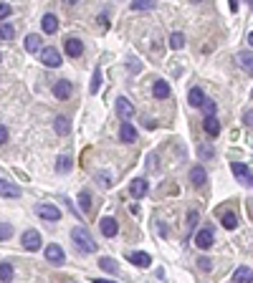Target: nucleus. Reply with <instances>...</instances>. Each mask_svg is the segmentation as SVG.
<instances>
[{"mask_svg": "<svg viewBox=\"0 0 253 283\" xmlns=\"http://www.w3.org/2000/svg\"><path fill=\"white\" fill-rule=\"evenodd\" d=\"M10 13H13V8H10L8 3H0V20H5Z\"/></svg>", "mask_w": 253, "mask_h": 283, "instance_id": "obj_37", "label": "nucleus"}, {"mask_svg": "<svg viewBox=\"0 0 253 283\" xmlns=\"http://www.w3.org/2000/svg\"><path fill=\"white\" fill-rule=\"evenodd\" d=\"M203 106H205V114H215V112H218V104H215V101H208V99H205Z\"/></svg>", "mask_w": 253, "mask_h": 283, "instance_id": "obj_38", "label": "nucleus"}, {"mask_svg": "<svg viewBox=\"0 0 253 283\" xmlns=\"http://www.w3.org/2000/svg\"><path fill=\"white\" fill-rule=\"evenodd\" d=\"M79 202H81V210H84V212L91 210V195H89V190H81V192H79Z\"/></svg>", "mask_w": 253, "mask_h": 283, "instance_id": "obj_29", "label": "nucleus"}, {"mask_svg": "<svg viewBox=\"0 0 253 283\" xmlns=\"http://www.w3.org/2000/svg\"><path fill=\"white\" fill-rule=\"evenodd\" d=\"M157 0H132V10H152Z\"/></svg>", "mask_w": 253, "mask_h": 283, "instance_id": "obj_28", "label": "nucleus"}, {"mask_svg": "<svg viewBox=\"0 0 253 283\" xmlns=\"http://www.w3.org/2000/svg\"><path fill=\"white\" fill-rule=\"evenodd\" d=\"M233 281H236V283H251V281H253V271L246 268V266H241V268H236Z\"/></svg>", "mask_w": 253, "mask_h": 283, "instance_id": "obj_22", "label": "nucleus"}, {"mask_svg": "<svg viewBox=\"0 0 253 283\" xmlns=\"http://www.w3.org/2000/svg\"><path fill=\"white\" fill-rule=\"evenodd\" d=\"M20 243H23V248L26 250H38L41 248V233L38 230H26L23 235H20Z\"/></svg>", "mask_w": 253, "mask_h": 283, "instance_id": "obj_4", "label": "nucleus"}, {"mask_svg": "<svg viewBox=\"0 0 253 283\" xmlns=\"http://www.w3.org/2000/svg\"><path fill=\"white\" fill-rule=\"evenodd\" d=\"M243 124H246V126H251V129H253V109H248V112H246V114H243Z\"/></svg>", "mask_w": 253, "mask_h": 283, "instance_id": "obj_39", "label": "nucleus"}, {"mask_svg": "<svg viewBox=\"0 0 253 283\" xmlns=\"http://www.w3.org/2000/svg\"><path fill=\"white\" fill-rule=\"evenodd\" d=\"M198 220H200V215H198L195 210H190V212H187V233H193V230L198 228Z\"/></svg>", "mask_w": 253, "mask_h": 283, "instance_id": "obj_33", "label": "nucleus"}, {"mask_svg": "<svg viewBox=\"0 0 253 283\" xmlns=\"http://www.w3.org/2000/svg\"><path fill=\"white\" fill-rule=\"evenodd\" d=\"M218 217H220V223L225 230H236L238 228V217L233 210H218Z\"/></svg>", "mask_w": 253, "mask_h": 283, "instance_id": "obj_11", "label": "nucleus"}, {"mask_svg": "<svg viewBox=\"0 0 253 283\" xmlns=\"http://www.w3.org/2000/svg\"><path fill=\"white\" fill-rule=\"evenodd\" d=\"M43 31H46L48 36L58 31V18H56L53 13H46V15H43Z\"/></svg>", "mask_w": 253, "mask_h": 283, "instance_id": "obj_24", "label": "nucleus"}, {"mask_svg": "<svg viewBox=\"0 0 253 283\" xmlns=\"http://www.w3.org/2000/svg\"><path fill=\"white\" fill-rule=\"evenodd\" d=\"M129 263H134L137 268H150L152 258H150V253H142V250H137V253H129Z\"/></svg>", "mask_w": 253, "mask_h": 283, "instance_id": "obj_18", "label": "nucleus"}, {"mask_svg": "<svg viewBox=\"0 0 253 283\" xmlns=\"http://www.w3.org/2000/svg\"><path fill=\"white\" fill-rule=\"evenodd\" d=\"M26 51H28V53H38V51H41V38H38L36 33L26 36Z\"/></svg>", "mask_w": 253, "mask_h": 283, "instance_id": "obj_26", "label": "nucleus"}, {"mask_svg": "<svg viewBox=\"0 0 253 283\" xmlns=\"http://www.w3.org/2000/svg\"><path fill=\"white\" fill-rule=\"evenodd\" d=\"M238 63H241V69H243L246 74H253V51L238 53Z\"/></svg>", "mask_w": 253, "mask_h": 283, "instance_id": "obj_21", "label": "nucleus"}, {"mask_svg": "<svg viewBox=\"0 0 253 283\" xmlns=\"http://www.w3.org/2000/svg\"><path fill=\"white\" fill-rule=\"evenodd\" d=\"M230 10H233V13L238 10V0H230Z\"/></svg>", "mask_w": 253, "mask_h": 283, "instance_id": "obj_45", "label": "nucleus"}, {"mask_svg": "<svg viewBox=\"0 0 253 283\" xmlns=\"http://www.w3.org/2000/svg\"><path fill=\"white\" fill-rule=\"evenodd\" d=\"M147 190H150V185H147V180H134L132 185H129V192H132V198L134 200H142L144 198V195H147Z\"/></svg>", "mask_w": 253, "mask_h": 283, "instance_id": "obj_17", "label": "nucleus"}, {"mask_svg": "<svg viewBox=\"0 0 253 283\" xmlns=\"http://www.w3.org/2000/svg\"><path fill=\"white\" fill-rule=\"evenodd\" d=\"M71 167H74V162H71L69 155L58 157V162H56V172H58V175H66V172H71Z\"/></svg>", "mask_w": 253, "mask_h": 283, "instance_id": "obj_25", "label": "nucleus"}, {"mask_svg": "<svg viewBox=\"0 0 253 283\" xmlns=\"http://www.w3.org/2000/svg\"><path fill=\"white\" fill-rule=\"evenodd\" d=\"M251 96H253V91H251Z\"/></svg>", "mask_w": 253, "mask_h": 283, "instance_id": "obj_47", "label": "nucleus"}, {"mask_svg": "<svg viewBox=\"0 0 253 283\" xmlns=\"http://www.w3.org/2000/svg\"><path fill=\"white\" fill-rule=\"evenodd\" d=\"M53 126H56V134H61V137H66V134L71 132V124H69V119H66V117H58Z\"/></svg>", "mask_w": 253, "mask_h": 283, "instance_id": "obj_27", "label": "nucleus"}, {"mask_svg": "<svg viewBox=\"0 0 253 283\" xmlns=\"http://www.w3.org/2000/svg\"><path fill=\"white\" fill-rule=\"evenodd\" d=\"M46 260H48V263H53V266H61L63 260H66V253H63L61 245L51 243V245H46Z\"/></svg>", "mask_w": 253, "mask_h": 283, "instance_id": "obj_5", "label": "nucleus"}, {"mask_svg": "<svg viewBox=\"0 0 253 283\" xmlns=\"http://www.w3.org/2000/svg\"><path fill=\"white\" fill-rule=\"evenodd\" d=\"M119 139H122L124 144H132V142H137V129L129 124V119H124V121H122V129H119Z\"/></svg>", "mask_w": 253, "mask_h": 283, "instance_id": "obj_7", "label": "nucleus"}, {"mask_svg": "<svg viewBox=\"0 0 253 283\" xmlns=\"http://www.w3.org/2000/svg\"><path fill=\"white\" fill-rule=\"evenodd\" d=\"M71 94H74V86H71V81H56V83H53V96H56V99L66 101Z\"/></svg>", "mask_w": 253, "mask_h": 283, "instance_id": "obj_8", "label": "nucleus"}, {"mask_svg": "<svg viewBox=\"0 0 253 283\" xmlns=\"http://www.w3.org/2000/svg\"><path fill=\"white\" fill-rule=\"evenodd\" d=\"M38 215L43 217V220H51V223L53 220H61V210L56 205H48V202L46 205H38Z\"/></svg>", "mask_w": 253, "mask_h": 283, "instance_id": "obj_13", "label": "nucleus"}, {"mask_svg": "<svg viewBox=\"0 0 253 283\" xmlns=\"http://www.w3.org/2000/svg\"><path fill=\"white\" fill-rule=\"evenodd\" d=\"M71 241H74V243H76V248H79V250H84V253H96V243H94V238L89 235V230H86V228L76 225V228L71 230Z\"/></svg>", "mask_w": 253, "mask_h": 283, "instance_id": "obj_1", "label": "nucleus"}, {"mask_svg": "<svg viewBox=\"0 0 253 283\" xmlns=\"http://www.w3.org/2000/svg\"><path fill=\"white\" fill-rule=\"evenodd\" d=\"M230 169H233V175H236V180H238V182H243V185L253 187V175H251L248 164H243V162H230Z\"/></svg>", "mask_w": 253, "mask_h": 283, "instance_id": "obj_2", "label": "nucleus"}, {"mask_svg": "<svg viewBox=\"0 0 253 283\" xmlns=\"http://www.w3.org/2000/svg\"><path fill=\"white\" fill-rule=\"evenodd\" d=\"M99 228H101V235H104V238H114V235L119 233V225H117L114 217H101Z\"/></svg>", "mask_w": 253, "mask_h": 283, "instance_id": "obj_12", "label": "nucleus"}, {"mask_svg": "<svg viewBox=\"0 0 253 283\" xmlns=\"http://www.w3.org/2000/svg\"><path fill=\"white\" fill-rule=\"evenodd\" d=\"M198 268L205 271V273H208V271H213V260H210L208 255H200V258H198Z\"/></svg>", "mask_w": 253, "mask_h": 283, "instance_id": "obj_34", "label": "nucleus"}, {"mask_svg": "<svg viewBox=\"0 0 253 283\" xmlns=\"http://www.w3.org/2000/svg\"><path fill=\"white\" fill-rule=\"evenodd\" d=\"M0 198H8V200H18L20 198V187L8 182V180H0Z\"/></svg>", "mask_w": 253, "mask_h": 283, "instance_id": "obj_10", "label": "nucleus"}, {"mask_svg": "<svg viewBox=\"0 0 253 283\" xmlns=\"http://www.w3.org/2000/svg\"><path fill=\"white\" fill-rule=\"evenodd\" d=\"M99 268L107 271V273H112V276H117V260L109 258V255H101V258H99Z\"/></svg>", "mask_w": 253, "mask_h": 283, "instance_id": "obj_23", "label": "nucleus"}, {"mask_svg": "<svg viewBox=\"0 0 253 283\" xmlns=\"http://www.w3.org/2000/svg\"><path fill=\"white\" fill-rule=\"evenodd\" d=\"M182 46H185V36H182V33H172V36H170V48L180 51Z\"/></svg>", "mask_w": 253, "mask_h": 283, "instance_id": "obj_32", "label": "nucleus"}, {"mask_svg": "<svg viewBox=\"0 0 253 283\" xmlns=\"http://www.w3.org/2000/svg\"><path fill=\"white\" fill-rule=\"evenodd\" d=\"M41 63L48 69H56V66H61V53L56 48H43L41 51Z\"/></svg>", "mask_w": 253, "mask_h": 283, "instance_id": "obj_6", "label": "nucleus"}, {"mask_svg": "<svg viewBox=\"0 0 253 283\" xmlns=\"http://www.w3.org/2000/svg\"><path fill=\"white\" fill-rule=\"evenodd\" d=\"M117 114H119L122 119H132V117H134V106L129 104V99H124V96L117 99Z\"/></svg>", "mask_w": 253, "mask_h": 283, "instance_id": "obj_15", "label": "nucleus"}, {"mask_svg": "<svg viewBox=\"0 0 253 283\" xmlns=\"http://www.w3.org/2000/svg\"><path fill=\"white\" fill-rule=\"evenodd\" d=\"M187 101H190V106H203V104H205V94H203L200 86H193V89H190Z\"/></svg>", "mask_w": 253, "mask_h": 283, "instance_id": "obj_19", "label": "nucleus"}, {"mask_svg": "<svg viewBox=\"0 0 253 283\" xmlns=\"http://www.w3.org/2000/svg\"><path fill=\"white\" fill-rule=\"evenodd\" d=\"M215 243V235H213V228H200L198 233H195V245L200 248V250H208L210 245Z\"/></svg>", "mask_w": 253, "mask_h": 283, "instance_id": "obj_3", "label": "nucleus"}, {"mask_svg": "<svg viewBox=\"0 0 253 283\" xmlns=\"http://www.w3.org/2000/svg\"><path fill=\"white\" fill-rule=\"evenodd\" d=\"M10 235H13V225H8V223H0V241H8Z\"/></svg>", "mask_w": 253, "mask_h": 283, "instance_id": "obj_36", "label": "nucleus"}, {"mask_svg": "<svg viewBox=\"0 0 253 283\" xmlns=\"http://www.w3.org/2000/svg\"><path fill=\"white\" fill-rule=\"evenodd\" d=\"M203 129H205L208 137H218V134H220V121H218V117H215V114H208V117L203 119Z\"/></svg>", "mask_w": 253, "mask_h": 283, "instance_id": "obj_9", "label": "nucleus"}, {"mask_svg": "<svg viewBox=\"0 0 253 283\" xmlns=\"http://www.w3.org/2000/svg\"><path fill=\"white\" fill-rule=\"evenodd\" d=\"M157 230H160V235H167V225H162V223H160V225H157Z\"/></svg>", "mask_w": 253, "mask_h": 283, "instance_id": "obj_44", "label": "nucleus"}, {"mask_svg": "<svg viewBox=\"0 0 253 283\" xmlns=\"http://www.w3.org/2000/svg\"><path fill=\"white\" fill-rule=\"evenodd\" d=\"M99 26H101L104 31L109 28V18H107V13H101V15H99Z\"/></svg>", "mask_w": 253, "mask_h": 283, "instance_id": "obj_41", "label": "nucleus"}, {"mask_svg": "<svg viewBox=\"0 0 253 283\" xmlns=\"http://www.w3.org/2000/svg\"><path fill=\"white\" fill-rule=\"evenodd\" d=\"M205 180H208V172L203 169V164H198V167L190 169V182H193V187H203Z\"/></svg>", "mask_w": 253, "mask_h": 283, "instance_id": "obj_16", "label": "nucleus"}, {"mask_svg": "<svg viewBox=\"0 0 253 283\" xmlns=\"http://www.w3.org/2000/svg\"><path fill=\"white\" fill-rule=\"evenodd\" d=\"M99 83H101V69H94V79H91V86H89L91 94L99 91Z\"/></svg>", "mask_w": 253, "mask_h": 283, "instance_id": "obj_35", "label": "nucleus"}, {"mask_svg": "<svg viewBox=\"0 0 253 283\" xmlns=\"http://www.w3.org/2000/svg\"><path fill=\"white\" fill-rule=\"evenodd\" d=\"M200 157H213V147H210V144H205V147H200Z\"/></svg>", "mask_w": 253, "mask_h": 283, "instance_id": "obj_40", "label": "nucleus"}, {"mask_svg": "<svg viewBox=\"0 0 253 283\" xmlns=\"http://www.w3.org/2000/svg\"><path fill=\"white\" fill-rule=\"evenodd\" d=\"M152 96L155 99H167V96H170V83H167V81H155Z\"/></svg>", "mask_w": 253, "mask_h": 283, "instance_id": "obj_20", "label": "nucleus"}, {"mask_svg": "<svg viewBox=\"0 0 253 283\" xmlns=\"http://www.w3.org/2000/svg\"><path fill=\"white\" fill-rule=\"evenodd\" d=\"M13 36H15V31L10 23H0V40H13Z\"/></svg>", "mask_w": 253, "mask_h": 283, "instance_id": "obj_30", "label": "nucleus"}, {"mask_svg": "<svg viewBox=\"0 0 253 283\" xmlns=\"http://www.w3.org/2000/svg\"><path fill=\"white\" fill-rule=\"evenodd\" d=\"M10 278H13V266L10 263H0V281L8 283Z\"/></svg>", "mask_w": 253, "mask_h": 283, "instance_id": "obj_31", "label": "nucleus"}, {"mask_svg": "<svg viewBox=\"0 0 253 283\" xmlns=\"http://www.w3.org/2000/svg\"><path fill=\"white\" fill-rule=\"evenodd\" d=\"M5 142H8V129L0 124V144H5Z\"/></svg>", "mask_w": 253, "mask_h": 283, "instance_id": "obj_42", "label": "nucleus"}, {"mask_svg": "<svg viewBox=\"0 0 253 283\" xmlns=\"http://www.w3.org/2000/svg\"><path fill=\"white\" fill-rule=\"evenodd\" d=\"M248 43H251V46H253V33H248Z\"/></svg>", "mask_w": 253, "mask_h": 283, "instance_id": "obj_46", "label": "nucleus"}, {"mask_svg": "<svg viewBox=\"0 0 253 283\" xmlns=\"http://www.w3.org/2000/svg\"><path fill=\"white\" fill-rule=\"evenodd\" d=\"M99 185H104V187H109V185H112V182H109V177H107V175H104V177H101V175H99Z\"/></svg>", "mask_w": 253, "mask_h": 283, "instance_id": "obj_43", "label": "nucleus"}, {"mask_svg": "<svg viewBox=\"0 0 253 283\" xmlns=\"http://www.w3.org/2000/svg\"><path fill=\"white\" fill-rule=\"evenodd\" d=\"M63 51H66V56H71V58H79L84 53V43L79 38H69L66 43H63Z\"/></svg>", "mask_w": 253, "mask_h": 283, "instance_id": "obj_14", "label": "nucleus"}]
</instances>
